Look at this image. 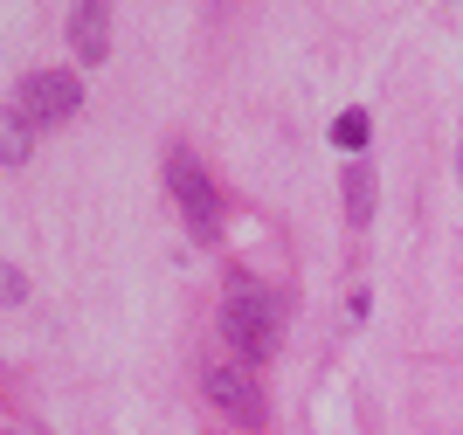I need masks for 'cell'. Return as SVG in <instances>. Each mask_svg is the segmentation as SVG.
Segmentation results:
<instances>
[{"instance_id": "cell-9", "label": "cell", "mask_w": 463, "mask_h": 435, "mask_svg": "<svg viewBox=\"0 0 463 435\" xmlns=\"http://www.w3.org/2000/svg\"><path fill=\"white\" fill-rule=\"evenodd\" d=\"M21 298H28V284H21V277H14V270H7V263H0V304H21Z\"/></svg>"}, {"instance_id": "cell-5", "label": "cell", "mask_w": 463, "mask_h": 435, "mask_svg": "<svg viewBox=\"0 0 463 435\" xmlns=\"http://www.w3.org/2000/svg\"><path fill=\"white\" fill-rule=\"evenodd\" d=\"M70 49H77V62L111 56V0H77L70 7Z\"/></svg>"}, {"instance_id": "cell-7", "label": "cell", "mask_w": 463, "mask_h": 435, "mask_svg": "<svg viewBox=\"0 0 463 435\" xmlns=\"http://www.w3.org/2000/svg\"><path fill=\"white\" fill-rule=\"evenodd\" d=\"M373 194H381V187H373V166H367V159H353V166H346V222H373Z\"/></svg>"}, {"instance_id": "cell-6", "label": "cell", "mask_w": 463, "mask_h": 435, "mask_svg": "<svg viewBox=\"0 0 463 435\" xmlns=\"http://www.w3.org/2000/svg\"><path fill=\"white\" fill-rule=\"evenodd\" d=\"M28 152H35V118L21 104H0V166H28Z\"/></svg>"}, {"instance_id": "cell-10", "label": "cell", "mask_w": 463, "mask_h": 435, "mask_svg": "<svg viewBox=\"0 0 463 435\" xmlns=\"http://www.w3.org/2000/svg\"><path fill=\"white\" fill-rule=\"evenodd\" d=\"M457 180H463V152H457Z\"/></svg>"}, {"instance_id": "cell-2", "label": "cell", "mask_w": 463, "mask_h": 435, "mask_svg": "<svg viewBox=\"0 0 463 435\" xmlns=\"http://www.w3.org/2000/svg\"><path fill=\"white\" fill-rule=\"evenodd\" d=\"M166 187H174V201H180L194 235H214V228H222V194L208 187V173H201L194 152H174V159H166Z\"/></svg>"}, {"instance_id": "cell-8", "label": "cell", "mask_w": 463, "mask_h": 435, "mask_svg": "<svg viewBox=\"0 0 463 435\" xmlns=\"http://www.w3.org/2000/svg\"><path fill=\"white\" fill-rule=\"evenodd\" d=\"M332 146H346V152L367 146V111H346V118H339V125H332Z\"/></svg>"}, {"instance_id": "cell-1", "label": "cell", "mask_w": 463, "mask_h": 435, "mask_svg": "<svg viewBox=\"0 0 463 435\" xmlns=\"http://www.w3.org/2000/svg\"><path fill=\"white\" fill-rule=\"evenodd\" d=\"M222 332H229V345L242 353V360H270L277 339H284V325H277V298H263L250 277H235L229 304H222Z\"/></svg>"}, {"instance_id": "cell-4", "label": "cell", "mask_w": 463, "mask_h": 435, "mask_svg": "<svg viewBox=\"0 0 463 435\" xmlns=\"http://www.w3.org/2000/svg\"><path fill=\"white\" fill-rule=\"evenodd\" d=\"M21 111L35 118V125H62V118H77V104H83V83L70 70H35L28 83H21V97H14Z\"/></svg>"}, {"instance_id": "cell-3", "label": "cell", "mask_w": 463, "mask_h": 435, "mask_svg": "<svg viewBox=\"0 0 463 435\" xmlns=\"http://www.w3.org/2000/svg\"><path fill=\"white\" fill-rule=\"evenodd\" d=\"M208 401L222 408V415H235L242 429H263L270 421V401H263V380H250L242 366H208Z\"/></svg>"}]
</instances>
